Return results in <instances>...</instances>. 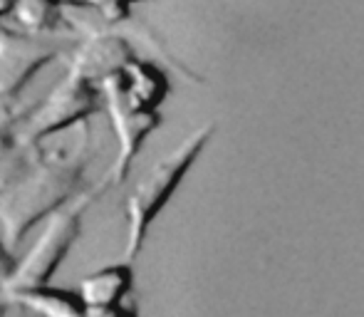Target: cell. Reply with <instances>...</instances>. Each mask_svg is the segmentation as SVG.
Masks as SVG:
<instances>
[{"label":"cell","mask_w":364,"mask_h":317,"mask_svg":"<svg viewBox=\"0 0 364 317\" xmlns=\"http://www.w3.org/2000/svg\"><path fill=\"white\" fill-rule=\"evenodd\" d=\"M122 3H124V5H127V3H134V0H122Z\"/></svg>","instance_id":"obj_17"},{"label":"cell","mask_w":364,"mask_h":317,"mask_svg":"<svg viewBox=\"0 0 364 317\" xmlns=\"http://www.w3.org/2000/svg\"><path fill=\"white\" fill-rule=\"evenodd\" d=\"M15 3H18V0H0V20H3V18H10V15H13Z\"/></svg>","instance_id":"obj_15"},{"label":"cell","mask_w":364,"mask_h":317,"mask_svg":"<svg viewBox=\"0 0 364 317\" xmlns=\"http://www.w3.org/2000/svg\"><path fill=\"white\" fill-rule=\"evenodd\" d=\"M5 305H8V303H5V300L0 298V317H3V310H5Z\"/></svg>","instance_id":"obj_16"},{"label":"cell","mask_w":364,"mask_h":317,"mask_svg":"<svg viewBox=\"0 0 364 317\" xmlns=\"http://www.w3.org/2000/svg\"><path fill=\"white\" fill-rule=\"evenodd\" d=\"M105 191L107 188L100 183L97 188L77 193L68 206H63L58 213H53V216L45 221V228L40 231L38 240L25 250L23 258H15L13 275H10V280L5 283V288L0 290V293L50 283L53 275L60 270V265L65 263V258L70 255L77 238H80L82 218H85L87 208H90Z\"/></svg>","instance_id":"obj_4"},{"label":"cell","mask_w":364,"mask_h":317,"mask_svg":"<svg viewBox=\"0 0 364 317\" xmlns=\"http://www.w3.org/2000/svg\"><path fill=\"white\" fill-rule=\"evenodd\" d=\"M213 136V127L193 131L183 144H178L171 154H166L161 161H156L151 168L139 178L132 193L127 196L124 216H127V245H124V260L134 263L144 248L146 233L151 223L159 218V213L168 206L176 188L181 186L183 176L191 171L196 158L208 146Z\"/></svg>","instance_id":"obj_3"},{"label":"cell","mask_w":364,"mask_h":317,"mask_svg":"<svg viewBox=\"0 0 364 317\" xmlns=\"http://www.w3.org/2000/svg\"><path fill=\"white\" fill-rule=\"evenodd\" d=\"M87 317H139L134 305L124 303V305H117V308H109V310H90Z\"/></svg>","instance_id":"obj_14"},{"label":"cell","mask_w":364,"mask_h":317,"mask_svg":"<svg viewBox=\"0 0 364 317\" xmlns=\"http://www.w3.org/2000/svg\"><path fill=\"white\" fill-rule=\"evenodd\" d=\"M132 290H134V270L127 260L105 265V268L85 275V280L80 283V295L87 310H109L124 305Z\"/></svg>","instance_id":"obj_8"},{"label":"cell","mask_w":364,"mask_h":317,"mask_svg":"<svg viewBox=\"0 0 364 317\" xmlns=\"http://www.w3.org/2000/svg\"><path fill=\"white\" fill-rule=\"evenodd\" d=\"M132 58H134V50L122 38H114V35H97V38H90L77 50L70 68L100 85L107 75L114 72L122 65H127Z\"/></svg>","instance_id":"obj_9"},{"label":"cell","mask_w":364,"mask_h":317,"mask_svg":"<svg viewBox=\"0 0 364 317\" xmlns=\"http://www.w3.org/2000/svg\"><path fill=\"white\" fill-rule=\"evenodd\" d=\"M13 268H15V255H13V250L3 243V238H0V290H3L5 283L10 280Z\"/></svg>","instance_id":"obj_13"},{"label":"cell","mask_w":364,"mask_h":317,"mask_svg":"<svg viewBox=\"0 0 364 317\" xmlns=\"http://www.w3.org/2000/svg\"><path fill=\"white\" fill-rule=\"evenodd\" d=\"M60 55L48 35L0 30V104L18 100L30 80Z\"/></svg>","instance_id":"obj_6"},{"label":"cell","mask_w":364,"mask_h":317,"mask_svg":"<svg viewBox=\"0 0 364 317\" xmlns=\"http://www.w3.org/2000/svg\"><path fill=\"white\" fill-rule=\"evenodd\" d=\"M100 109H105L100 85L70 68L60 85L53 87L20 124H15V141L20 149H38L43 141L77 124H87Z\"/></svg>","instance_id":"obj_5"},{"label":"cell","mask_w":364,"mask_h":317,"mask_svg":"<svg viewBox=\"0 0 364 317\" xmlns=\"http://www.w3.org/2000/svg\"><path fill=\"white\" fill-rule=\"evenodd\" d=\"M90 158V139L73 154L38 158L33 166L0 181V238L10 250L77 196Z\"/></svg>","instance_id":"obj_2"},{"label":"cell","mask_w":364,"mask_h":317,"mask_svg":"<svg viewBox=\"0 0 364 317\" xmlns=\"http://www.w3.org/2000/svg\"><path fill=\"white\" fill-rule=\"evenodd\" d=\"M105 112L109 117L117 154L102 186H122L139 156L141 146L161 124V104L168 95V80L156 65L132 58L100 82Z\"/></svg>","instance_id":"obj_1"},{"label":"cell","mask_w":364,"mask_h":317,"mask_svg":"<svg viewBox=\"0 0 364 317\" xmlns=\"http://www.w3.org/2000/svg\"><path fill=\"white\" fill-rule=\"evenodd\" d=\"M20 149L15 141V119H10V114L5 109H0V171L8 163L10 151Z\"/></svg>","instance_id":"obj_11"},{"label":"cell","mask_w":364,"mask_h":317,"mask_svg":"<svg viewBox=\"0 0 364 317\" xmlns=\"http://www.w3.org/2000/svg\"><path fill=\"white\" fill-rule=\"evenodd\" d=\"M0 298L8 305L15 303L40 317H87L90 315L80 290L75 293V290H68V288H55L53 283L35 285V288L8 290V293H0Z\"/></svg>","instance_id":"obj_7"},{"label":"cell","mask_w":364,"mask_h":317,"mask_svg":"<svg viewBox=\"0 0 364 317\" xmlns=\"http://www.w3.org/2000/svg\"><path fill=\"white\" fill-rule=\"evenodd\" d=\"M80 3H87L92 8H97L107 20H119L127 15V5L122 0H80Z\"/></svg>","instance_id":"obj_12"},{"label":"cell","mask_w":364,"mask_h":317,"mask_svg":"<svg viewBox=\"0 0 364 317\" xmlns=\"http://www.w3.org/2000/svg\"><path fill=\"white\" fill-rule=\"evenodd\" d=\"M63 3L65 0H18L10 18L18 20V25L25 33L48 35L63 20V13H60Z\"/></svg>","instance_id":"obj_10"}]
</instances>
